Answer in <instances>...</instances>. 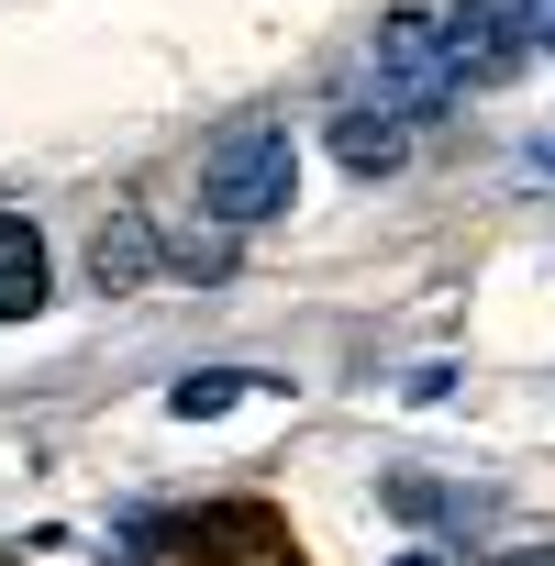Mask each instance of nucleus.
Wrapping results in <instances>:
<instances>
[{
    "label": "nucleus",
    "mask_w": 555,
    "mask_h": 566,
    "mask_svg": "<svg viewBox=\"0 0 555 566\" xmlns=\"http://www.w3.org/2000/svg\"><path fill=\"white\" fill-rule=\"evenodd\" d=\"M56 290V266H45V233L23 211H0V323H34Z\"/></svg>",
    "instance_id": "20e7f679"
},
{
    "label": "nucleus",
    "mask_w": 555,
    "mask_h": 566,
    "mask_svg": "<svg viewBox=\"0 0 555 566\" xmlns=\"http://www.w3.org/2000/svg\"><path fill=\"white\" fill-rule=\"evenodd\" d=\"M156 266H167L156 222L145 211H101V233H90V277H101V290H145Z\"/></svg>",
    "instance_id": "39448f33"
},
{
    "label": "nucleus",
    "mask_w": 555,
    "mask_h": 566,
    "mask_svg": "<svg viewBox=\"0 0 555 566\" xmlns=\"http://www.w3.org/2000/svg\"><path fill=\"white\" fill-rule=\"evenodd\" d=\"M378 500H389L400 522H444V533H478V522L500 511L489 489H455V478H422V467H389V478H378Z\"/></svg>",
    "instance_id": "7ed1b4c3"
},
{
    "label": "nucleus",
    "mask_w": 555,
    "mask_h": 566,
    "mask_svg": "<svg viewBox=\"0 0 555 566\" xmlns=\"http://www.w3.org/2000/svg\"><path fill=\"white\" fill-rule=\"evenodd\" d=\"M522 45H544V56H555V0H522Z\"/></svg>",
    "instance_id": "1a4fd4ad"
},
{
    "label": "nucleus",
    "mask_w": 555,
    "mask_h": 566,
    "mask_svg": "<svg viewBox=\"0 0 555 566\" xmlns=\"http://www.w3.org/2000/svg\"><path fill=\"white\" fill-rule=\"evenodd\" d=\"M522 167H533V178H555V134H533V145H522Z\"/></svg>",
    "instance_id": "9d476101"
},
{
    "label": "nucleus",
    "mask_w": 555,
    "mask_h": 566,
    "mask_svg": "<svg viewBox=\"0 0 555 566\" xmlns=\"http://www.w3.org/2000/svg\"><path fill=\"white\" fill-rule=\"evenodd\" d=\"M290 123H233L222 145H200V211L222 222V233H255V222H278L290 211Z\"/></svg>",
    "instance_id": "f257e3e1"
},
{
    "label": "nucleus",
    "mask_w": 555,
    "mask_h": 566,
    "mask_svg": "<svg viewBox=\"0 0 555 566\" xmlns=\"http://www.w3.org/2000/svg\"><path fill=\"white\" fill-rule=\"evenodd\" d=\"M167 266H178V277H200V290H222V277H233V233H222V222H211V233H178V244H167Z\"/></svg>",
    "instance_id": "6e6552de"
},
{
    "label": "nucleus",
    "mask_w": 555,
    "mask_h": 566,
    "mask_svg": "<svg viewBox=\"0 0 555 566\" xmlns=\"http://www.w3.org/2000/svg\"><path fill=\"white\" fill-rule=\"evenodd\" d=\"M400 566H433V555H400Z\"/></svg>",
    "instance_id": "9b49d317"
},
{
    "label": "nucleus",
    "mask_w": 555,
    "mask_h": 566,
    "mask_svg": "<svg viewBox=\"0 0 555 566\" xmlns=\"http://www.w3.org/2000/svg\"><path fill=\"white\" fill-rule=\"evenodd\" d=\"M334 156H345L356 178H389V167L411 156V123H400V112H367V101H345V112H334Z\"/></svg>",
    "instance_id": "423d86ee"
},
{
    "label": "nucleus",
    "mask_w": 555,
    "mask_h": 566,
    "mask_svg": "<svg viewBox=\"0 0 555 566\" xmlns=\"http://www.w3.org/2000/svg\"><path fill=\"white\" fill-rule=\"evenodd\" d=\"M266 389H278V378H244V367H200V378H178V389H167V411H178V422H222L233 400H266Z\"/></svg>",
    "instance_id": "0eeeda50"
},
{
    "label": "nucleus",
    "mask_w": 555,
    "mask_h": 566,
    "mask_svg": "<svg viewBox=\"0 0 555 566\" xmlns=\"http://www.w3.org/2000/svg\"><path fill=\"white\" fill-rule=\"evenodd\" d=\"M167 555H200V566H233V555H290V522H278L266 500H200L178 522H145Z\"/></svg>",
    "instance_id": "f03ea898"
}]
</instances>
